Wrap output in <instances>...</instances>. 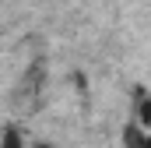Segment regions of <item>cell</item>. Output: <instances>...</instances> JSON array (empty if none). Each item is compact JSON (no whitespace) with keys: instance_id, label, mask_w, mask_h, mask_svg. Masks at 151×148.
Here are the masks:
<instances>
[{"instance_id":"6da1fadb","label":"cell","mask_w":151,"mask_h":148,"mask_svg":"<svg viewBox=\"0 0 151 148\" xmlns=\"http://www.w3.org/2000/svg\"><path fill=\"white\" fill-rule=\"evenodd\" d=\"M0 148H28V145H25V138H21L18 127H7V131L0 134Z\"/></svg>"},{"instance_id":"7a4b0ae2","label":"cell","mask_w":151,"mask_h":148,"mask_svg":"<svg viewBox=\"0 0 151 148\" xmlns=\"http://www.w3.org/2000/svg\"><path fill=\"white\" fill-rule=\"evenodd\" d=\"M28 148H53L49 141H35V145H28Z\"/></svg>"}]
</instances>
